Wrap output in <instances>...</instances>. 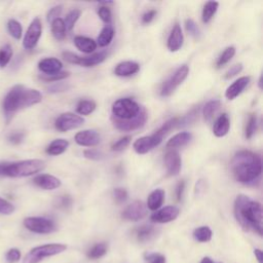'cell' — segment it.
Instances as JSON below:
<instances>
[{"label": "cell", "instance_id": "obj_1", "mask_svg": "<svg viewBox=\"0 0 263 263\" xmlns=\"http://www.w3.org/2000/svg\"><path fill=\"white\" fill-rule=\"evenodd\" d=\"M234 216L246 231H253L262 236L263 214L260 203L244 194L237 195L234 201Z\"/></svg>", "mask_w": 263, "mask_h": 263}, {"label": "cell", "instance_id": "obj_2", "mask_svg": "<svg viewBox=\"0 0 263 263\" xmlns=\"http://www.w3.org/2000/svg\"><path fill=\"white\" fill-rule=\"evenodd\" d=\"M231 172L234 179L242 184L255 182L262 172L261 158L252 151L240 150L231 160Z\"/></svg>", "mask_w": 263, "mask_h": 263}, {"label": "cell", "instance_id": "obj_3", "mask_svg": "<svg viewBox=\"0 0 263 263\" xmlns=\"http://www.w3.org/2000/svg\"><path fill=\"white\" fill-rule=\"evenodd\" d=\"M43 95L34 89H28L23 85H17L11 89L4 100V110L8 122L20 109L31 107L41 103Z\"/></svg>", "mask_w": 263, "mask_h": 263}, {"label": "cell", "instance_id": "obj_4", "mask_svg": "<svg viewBox=\"0 0 263 263\" xmlns=\"http://www.w3.org/2000/svg\"><path fill=\"white\" fill-rule=\"evenodd\" d=\"M46 168L42 159H25L19 161H0V177L23 178L33 176Z\"/></svg>", "mask_w": 263, "mask_h": 263}, {"label": "cell", "instance_id": "obj_5", "mask_svg": "<svg viewBox=\"0 0 263 263\" xmlns=\"http://www.w3.org/2000/svg\"><path fill=\"white\" fill-rule=\"evenodd\" d=\"M142 107L131 98L118 99L112 105V118L129 122L137 117L140 113Z\"/></svg>", "mask_w": 263, "mask_h": 263}, {"label": "cell", "instance_id": "obj_6", "mask_svg": "<svg viewBox=\"0 0 263 263\" xmlns=\"http://www.w3.org/2000/svg\"><path fill=\"white\" fill-rule=\"evenodd\" d=\"M67 246L63 244H47L31 249L23 259V263H39L45 258L52 257L66 251Z\"/></svg>", "mask_w": 263, "mask_h": 263}, {"label": "cell", "instance_id": "obj_7", "mask_svg": "<svg viewBox=\"0 0 263 263\" xmlns=\"http://www.w3.org/2000/svg\"><path fill=\"white\" fill-rule=\"evenodd\" d=\"M189 73V68L187 65L180 66L161 86L160 88V96L169 97L171 96L175 90L186 79Z\"/></svg>", "mask_w": 263, "mask_h": 263}, {"label": "cell", "instance_id": "obj_8", "mask_svg": "<svg viewBox=\"0 0 263 263\" xmlns=\"http://www.w3.org/2000/svg\"><path fill=\"white\" fill-rule=\"evenodd\" d=\"M24 226L29 231L38 234H49L57 228L53 220L45 217H27L24 219Z\"/></svg>", "mask_w": 263, "mask_h": 263}, {"label": "cell", "instance_id": "obj_9", "mask_svg": "<svg viewBox=\"0 0 263 263\" xmlns=\"http://www.w3.org/2000/svg\"><path fill=\"white\" fill-rule=\"evenodd\" d=\"M63 58L65 61L71 64H76L80 65L84 67H94L96 65H99L103 63L106 58H107V53L106 52H100L96 53L90 57H79L73 53L70 52H64L62 54Z\"/></svg>", "mask_w": 263, "mask_h": 263}, {"label": "cell", "instance_id": "obj_10", "mask_svg": "<svg viewBox=\"0 0 263 263\" xmlns=\"http://www.w3.org/2000/svg\"><path fill=\"white\" fill-rule=\"evenodd\" d=\"M84 123L85 119L80 115L74 114L72 112H66L57 117L55 127L60 132H68L82 127Z\"/></svg>", "mask_w": 263, "mask_h": 263}, {"label": "cell", "instance_id": "obj_11", "mask_svg": "<svg viewBox=\"0 0 263 263\" xmlns=\"http://www.w3.org/2000/svg\"><path fill=\"white\" fill-rule=\"evenodd\" d=\"M42 33H43V24L39 18H35L33 19V21L30 23L27 32L25 33L24 39H23V47L26 50H33L41 37H42Z\"/></svg>", "mask_w": 263, "mask_h": 263}, {"label": "cell", "instance_id": "obj_12", "mask_svg": "<svg viewBox=\"0 0 263 263\" xmlns=\"http://www.w3.org/2000/svg\"><path fill=\"white\" fill-rule=\"evenodd\" d=\"M163 139H164V136L156 131L153 135L145 136L136 140L133 147L138 154H145L151 151L156 146H158L161 143Z\"/></svg>", "mask_w": 263, "mask_h": 263}, {"label": "cell", "instance_id": "obj_13", "mask_svg": "<svg viewBox=\"0 0 263 263\" xmlns=\"http://www.w3.org/2000/svg\"><path fill=\"white\" fill-rule=\"evenodd\" d=\"M147 118H148L147 111L144 107H142L138 116L133 118L132 120L122 122V120H117V119L112 118V123H113L114 127L122 132H132V131H135V130H138V129L142 128L145 125Z\"/></svg>", "mask_w": 263, "mask_h": 263}, {"label": "cell", "instance_id": "obj_14", "mask_svg": "<svg viewBox=\"0 0 263 263\" xmlns=\"http://www.w3.org/2000/svg\"><path fill=\"white\" fill-rule=\"evenodd\" d=\"M147 215V207L141 200H136L129 205L123 212L122 216L128 221H139Z\"/></svg>", "mask_w": 263, "mask_h": 263}, {"label": "cell", "instance_id": "obj_15", "mask_svg": "<svg viewBox=\"0 0 263 263\" xmlns=\"http://www.w3.org/2000/svg\"><path fill=\"white\" fill-rule=\"evenodd\" d=\"M179 213H180L179 208L175 206H167L154 212L151 215L150 220L155 223H169L177 219V217L179 216Z\"/></svg>", "mask_w": 263, "mask_h": 263}, {"label": "cell", "instance_id": "obj_16", "mask_svg": "<svg viewBox=\"0 0 263 263\" xmlns=\"http://www.w3.org/2000/svg\"><path fill=\"white\" fill-rule=\"evenodd\" d=\"M74 140L79 146L94 147L101 142V137L99 133L94 130H85V131L78 132L75 135Z\"/></svg>", "mask_w": 263, "mask_h": 263}, {"label": "cell", "instance_id": "obj_17", "mask_svg": "<svg viewBox=\"0 0 263 263\" xmlns=\"http://www.w3.org/2000/svg\"><path fill=\"white\" fill-rule=\"evenodd\" d=\"M165 164L169 176H176L180 173L182 160L178 151L170 150L165 155Z\"/></svg>", "mask_w": 263, "mask_h": 263}, {"label": "cell", "instance_id": "obj_18", "mask_svg": "<svg viewBox=\"0 0 263 263\" xmlns=\"http://www.w3.org/2000/svg\"><path fill=\"white\" fill-rule=\"evenodd\" d=\"M33 183L45 190H54L61 186L59 178L50 174H39L33 179Z\"/></svg>", "mask_w": 263, "mask_h": 263}, {"label": "cell", "instance_id": "obj_19", "mask_svg": "<svg viewBox=\"0 0 263 263\" xmlns=\"http://www.w3.org/2000/svg\"><path fill=\"white\" fill-rule=\"evenodd\" d=\"M63 64L56 58H46L39 61L38 69L45 73V75H54L61 72Z\"/></svg>", "mask_w": 263, "mask_h": 263}, {"label": "cell", "instance_id": "obj_20", "mask_svg": "<svg viewBox=\"0 0 263 263\" xmlns=\"http://www.w3.org/2000/svg\"><path fill=\"white\" fill-rule=\"evenodd\" d=\"M183 43H184V37H183L181 26L179 24H176L170 33L167 47L170 52L174 53V52H178L182 48Z\"/></svg>", "mask_w": 263, "mask_h": 263}, {"label": "cell", "instance_id": "obj_21", "mask_svg": "<svg viewBox=\"0 0 263 263\" xmlns=\"http://www.w3.org/2000/svg\"><path fill=\"white\" fill-rule=\"evenodd\" d=\"M249 83H250V77L249 76L239 77L238 79H236L232 85H230L227 88V90L225 92V97L228 100L235 99L236 97H238L244 92V90L248 87Z\"/></svg>", "mask_w": 263, "mask_h": 263}, {"label": "cell", "instance_id": "obj_22", "mask_svg": "<svg viewBox=\"0 0 263 263\" xmlns=\"http://www.w3.org/2000/svg\"><path fill=\"white\" fill-rule=\"evenodd\" d=\"M140 70V65L133 61H125L116 65L114 73L120 77H128L136 74Z\"/></svg>", "mask_w": 263, "mask_h": 263}, {"label": "cell", "instance_id": "obj_23", "mask_svg": "<svg viewBox=\"0 0 263 263\" xmlns=\"http://www.w3.org/2000/svg\"><path fill=\"white\" fill-rule=\"evenodd\" d=\"M229 129H230V119L226 113H223L216 119L213 127V133L216 137L221 138L228 134Z\"/></svg>", "mask_w": 263, "mask_h": 263}, {"label": "cell", "instance_id": "obj_24", "mask_svg": "<svg viewBox=\"0 0 263 263\" xmlns=\"http://www.w3.org/2000/svg\"><path fill=\"white\" fill-rule=\"evenodd\" d=\"M165 196H166V192L164 189H155L153 190L147 198V208L151 211H157L160 209V207L163 206L164 201H165Z\"/></svg>", "mask_w": 263, "mask_h": 263}, {"label": "cell", "instance_id": "obj_25", "mask_svg": "<svg viewBox=\"0 0 263 263\" xmlns=\"http://www.w3.org/2000/svg\"><path fill=\"white\" fill-rule=\"evenodd\" d=\"M192 139V135L188 132H182L178 133L175 136H173L168 142H167V148H179L187 145Z\"/></svg>", "mask_w": 263, "mask_h": 263}, {"label": "cell", "instance_id": "obj_26", "mask_svg": "<svg viewBox=\"0 0 263 263\" xmlns=\"http://www.w3.org/2000/svg\"><path fill=\"white\" fill-rule=\"evenodd\" d=\"M74 45L80 52L86 54H91L97 49L96 42L86 36H76L74 38Z\"/></svg>", "mask_w": 263, "mask_h": 263}, {"label": "cell", "instance_id": "obj_27", "mask_svg": "<svg viewBox=\"0 0 263 263\" xmlns=\"http://www.w3.org/2000/svg\"><path fill=\"white\" fill-rule=\"evenodd\" d=\"M69 146V142L65 139H56L54 140L47 148V153L50 155H60L64 153Z\"/></svg>", "mask_w": 263, "mask_h": 263}, {"label": "cell", "instance_id": "obj_28", "mask_svg": "<svg viewBox=\"0 0 263 263\" xmlns=\"http://www.w3.org/2000/svg\"><path fill=\"white\" fill-rule=\"evenodd\" d=\"M155 228L150 225H142L136 229V237L140 242L149 241L155 235Z\"/></svg>", "mask_w": 263, "mask_h": 263}, {"label": "cell", "instance_id": "obj_29", "mask_svg": "<svg viewBox=\"0 0 263 263\" xmlns=\"http://www.w3.org/2000/svg\"><path fill=\"white\" fill-rule=\"evenodd\" d=\"M52 33L57 41H64L66 38V27L64 20L59 18L52 22Z\"/></svg>", "mask_w": 263, "mask_h": 263}, {"label": "cell", "instance_id": "obj_30", "mask_svg": "<svg viewBox=\"0 0 263 263\" xmlns=\"http://www.w3.org/2000/svg\"><path fill=\"white\" fill-rule=\"evenodd\" d=\"M113 37H114V30L111 26L107 25L102 29L100 35L98 36V41L96 44H97V46L99 45V47H101V48H105L111 44Z\"/></svg>", "mask_w": 263, "mask_h": 263}, {"label": "cell", "instance_id": "obj_31", "mask_svg": "<svg viewBox=\"0 0 263 263\" xmlns=\"http://www.w3.org/2000/svg\"><path fill=\"white\" fill-rule=\"evenodd\" d=\"M219 8V4L217 2H208L204 9H203V14H201V19L204 23H209L217 13Z\"/></svg>", "mask_w": 263, "mask_h": 263}, {"label": "cell", "instance_id": "obj_32", "mask_svg": "<svg viewBox=\"0 0 263 263\" xmlns=\"http://www.w3.org/2000/svg\"><path fill=\"white\" fill-rule=\"evenodd\" d=\"M220 107H221V102L219 100L209 101L203 108V115L205 120L210 122Z\"/></svg>", "mask_w": 263, "mask_h": 263}, {"label": "cell", "instance_id": "obj_33", "mask_svg": "<svg viewBox=\"0 0 263 263\" xmlns=\"http://www.w3.org/2000/svg\"><path fill=\"white\" fill-rule=\"evenodd\" d=\"M213 232L210 227L201 226L193 231V237L199 242H208L211 240Z\"/></svg>", "mask_w": 263, "mask_h": 263}, {"label": "cell", "instance_id": "obj_34", "mask_svg": "<svg viewBox=\"0 0 263 263\" xmlns=\"http://www.w3.org/2000/svg\"><path fill=\"white\" fill-rule=\"evenodd\" d=\"M97 105L93 100H82L77 104L76 111L80 115H90L96 109Z\"/></svg>", "mask_w": 263, "mask_h": 263}, {"label": "cell", "instance_id": "obj_35", "mask_svg": "<svg viewBox=\"0 0 263 263\" xmlns=\"http://www.w3.org/2000/svg\"><path fill=\"white\" fill-rule=\"evenodd\" d=\"M14 52L11 45H6L0 49V68H6L13 58Z\"/></svg>", "mask_w": 263, "mask_h": 263}, {"label": "cell", "instance_id": "obj_36", "mask_svg": "<svg viewBox=\"0 0 263 263\" xmlns=\"http://www.w3.org/2000/svg\"><path fill=\"white\" fill-rule=\"evenodd\" d=\"M8 31L11 34V36L17 41H20L23 35V27L21 23L15 19H11L8 22Z\"/></svg>", "mask_w": 263, "mask_h": 263}, {"label": "cell", "instance_id": "obj_37", "mask_svg": "<svg viewBox=\"0 0 263 263\" xmlns=\"http://www.w3.org/2000/svg\"><path fill=\"white\" fill-rule=\"evenodd\" d=\"M235 55V48L234 47H228L226 48L222 54L219 56L217 62H216V66L217 68H221L224 65H226Z\"/></svg>", "mask_w": 263, "mask_h": 263}, {"label": "cell", "instance_id": "obj_38", "mask_svg": "<svg viewBox=\"0 0 263 263\" xmlns=\"http://www.w3.org/2000/svg\"><path fill=\"white\" fill-rule=\"evenodd\" d=\"M107 250H108V247H107V245L105 242L96 244L88 252V257L90 259H99V258L103 257L107 253Z\"/></svg>", "mask_w": 263, "mask_h": 263}, {"label": "cell", "instance_id": "obj_39", "mask_svg": "<svg viewBox=\"0 0 263 263\" xmlns=\"http://www.w3.org/2000/svg\"><path fill=\"white\" fill-rule=\"evenodd\" d=\"M80 14L82 12L79 10H72L67 16H66V19L64 20V23H65V27H66V31H71L76 22L78 21L79 17H80Z\"/></svg>", "mask_w": 263, "mask_h": 263}, {"label": "cell", "instance_id": "obj_40", "mask_svg": "<svg viewBox=\"0 0 263 263\" xmlns=\"http://www.w3.org/2000/svg\"><path fill=\"white\" fill-rule=\"evenodd\" d=\"M257 131V116L256 114H250L249 119L247 122V126H246V130H245V137L246 139H251L253 137V135L256 133Z\"/></svg>", "mask_w": 263, "mask_h": 263}, {"label": "cell", "instance_id": "obj_41", "mask_svg": "<svg viewBox=\"0 0 263 263\" xmlns=\"http://www.w3.org/2000/svg\"><path fill=\"white\" fill-rule=\"evenodd\" d=\"M185 28H186L187 32H188L191 36H193L194 38H199V36H200V31H199V29H198L196 23H195L193 20L187 19V20L185 21Z\"/></svg>", "mask_w": 263, "mask_h": 263}, {"label": "cell", "instance_id": "obj_42", "mask_svg": "<svg viewBox=\"0 0 263 263\" xmlns=\"http://www.w3.org/2000/svg\"><path fill=\"white\" fill-rule=\"evenodd\" d=\"M15 212V206L9 200L0 197V214L2 215H11Z\"/></svg>", "mask_w": 263, "mask_h": 263}, {"label": "cell", "instance_id": "obj_43", "mask_svg": "<svg viewBox=\"0 0 263 263\" xmlns=\"http://www.w3.org/2000/svg\"><path fill=\"white\" fill-rule=\"evenodd\" d=\"M131 140H132L131 136H127V137L119 139L117 142H115L111 146V150L112 151H123L124 149H126L129 146V144L131 143Z\"/></svg>", "mask_w": 263, "mask_h": 263}, {"label": "cell", "instance_id": "obj_44", "mask_svg": "<svg viewBox=\"0 0 263 263\" xmlns=\"http://www.w3.org/2000/svg\"><path fill=\"white\" fill-rule=\"evenodd\" d=\"M21 257H22V254H21L20 250L17 248H13L8 251V253L6 255V260L9 263H16V262L20 261Z\"/></svg>", "mask_w": 263, "mask_h": 263}, {"label": "cell", "instance_id": "obj_45", "mask_svg": "<svg viewBox=\"0 0 263 263\" xmlns=\"http://www.w3.org/2000/svg\"><path fill=\"white\" fill-rule=\"evenodd\" d=\"M69 72H59L54 75H42L41 79L47 82V83H53V82H59L64 78H67L69 76Z\"/></svg>", "mask_w": 263, "mask_h": 263}, {"label": "cell", "instance_id": "obj_46", "mask_svg": "<svg viewBox=\"0 0 263 263\" xmlns=\"http://www.w3.org/2000/svg\"><path fill=\"white\" fill-rule=\"evenodd\" d=\"M62 11H63V7H62V6H57V7L52 8V9L49 11L48 15H47V20H48V22L52 23V22L55 21L56 19H59L60 16H61V14H62Z\"/></svg>", "mask_w": 263, "mask_h": 263}, {"label": "cell", "instance_id": "obj_47", "mask_svg": "<svg viewBox=\"0 0 263 263\" xmlns=\"http://www.w3.org/2000/svg\"><path fill=\"white\" fill-rule=\"evenodd\" d=\"M99 17L100 19L106 23V24H110L111 23V19H112V15H111V11L108 7H101L99 9Z\"/></svg>", "mask_w": 263, "mask_h": 263}, {"label": "cell", "instance_id": "obj_48", "mask_svg": "<svg viewBox=\"0 0 263 263\" xmlns=\"http://www.w3.org/2000/svg\"><path fill=\"white\" fill-rule=\"evenodd\" d=\"M84 155L86 158L92 160H101L104 157V154L96 149H87L84 151Z\"/></svg>", "mask_w": 263, "mask_h": 263}, {"label": "cell", "instance_id": "obj_49", "mask_svg": "<svg viewBox=\"0 0 263 263\" xmlns=\"http://www.w3.org/2000/svg\"><path fill=\"white\" fill-rule=\"evenodd\" d=\"M113 196L116 203H125L128 199V191L124 188H115L113 191Z\"/></svg>", "mask_w": 263, "mask_h": 263}, {"label": "cell", "instance_id": "obj_50", "mask_svg": "<svg viewBox=\"0 0 263 263\" xmlns=\"http://www.w3.org/2000/svg\"><path fill=\"white\" fill-rule=\"evenodd\" d=\"M242 70V65L241 64H235L232 67H230V69H228V71L225 73V79H229L233 76H235L236 74L240 73Z\"/></svg>", "mask_w": 263, "mask_h": 263}, {"label": "cell", "instance_id": "obj_51", "mask_svg": "<svg viewBox=\"0 0 263 263\" xmlns=\"http://www.w3.org/2000/svg\"><path fill=\"white\" fill-rule=\"evenodd\" d=\"M24 133L22 132H16V133H13L9 136V141L13 144H20L23 140H24Z\"/></svg>", "mask_w": 263, "mask_h": 263}, {"label": "cell", "instance_id": "obj_52", "mask_svg": "<svg viewBox=\"0 0 263 263\" xmlns=\"http://www.w3.org/2000/svg\"><path fill=\"white\" fill-rule=\"evenodd\" d=\"M156 11L155 10H150L148 12H146L143 16H142V23L143 24H149L153 21V19L156 16Z\"/></svg>", "mask_w": 263, "mask_h": 263}, {"label": "cell", "instance_id": "obj_53", "mask_svg": "<svg viewBox=\"0 0 263 263\" xmlns=\"http://www.w3.org/2000/svg\"><path fill=\"white\" fill-rule=\"evenodd\" d=\"M69 87L63 83H58V84H55L54 86L50 87L48 89V92L49 93H59V92H64L68 89Z\"/></svg>", "mask_w": 263, "mask_h": 263}, {"label": "cell", "instance_id": "obj_54", "mask_svg": "<svg viewBox=\"0 0 263 263\" xmlns=\"http://www.w3.org/2000/svg\"><path fill=\"white\" fill-rule=\"evenodd\" d=\"M72 205V198L69 196V195H65V196H62L59 200V206L66 209V208H69L71 207Z\"/></svg>", "mask_w": 263, "mask_h": 263}, {"label": "cell", "instance_id": "obj_55", "mask_svg": "<svg viewBox=\"0 0 263 263\" xmlns=\"http://www.w3.org/2000/svg\"><path fill=\"white\" fill-rule=\"evenodd\" d=\"M184 189H185V182L182 180V181H180V182L178 183L177 188H176V196H177V199H178L179 201L182 199Z\"/></svg>", "mask_w": 263, "mask_h": 263}, {"label": "cell", "instance_id": "obj_56", "mask_svg": "<svg viewBox=\"0 0 263 263\" xmlns=\"http://www.w3.org/2000/svg\"><path fill=\"white\" fill-rule=\"evenodd\" d=\"M151 263H166V258L161 255H155L152 260Z\"/></svg>", "mask_w": 263, "mask_h": 263}, {"label": "cell", "instance_id": "obj_57", "mask_svg": "<svg viewBox=\"0 0 263 263\" xmlns=\"http://www.w3.org/2000/svg\"><path fill=\"white\" fill-rule=\"evenodd\" d=\"M254 255L258 261V263H262V258H263V255H262V251L260 249H255L254 250Z\"/></svg>", "mask_w": 263, "mask_h": 263}, {"label": "cell", "instance_id": "obj_58", "mask_svg": "<svg viewBox=\"0 0 263 263\" xmlns=\"http://www.w3.org/2000/svg\"><path fill=\"white\" fill-rule=\"evenodd\" d=\"M200 263H214V261L210 257H205V258H203Z\"/></svg>", "mask_w": 263, "mask_h": 263}, {"label": "cell", "instance_id": "obj_59", "mask_svg": "<svg viewBox=\"0 0 263 263\" xmlns=\"http://www.w3.org/2000/svg\"><path fill=\"white\" fill-rule=\"evenodd\" d=\"M259 88L261 89V77L259 78Z\"/></svg>", "mask_w": 263, "mask_h": 263}, {"label": "cell", "instance_id": "obj_60", "mask_svg": "<svg viewBox=\"0 0 263 263\" xmlns=\"http://www.w3.org/2000/svg\"><path fill=\"white\" fill-rule=\"evenodd\" d=\"M219 263H222V262H219Z\"/></svg>", "mask_w": 263, "mask_h": 263}]
</instances>
